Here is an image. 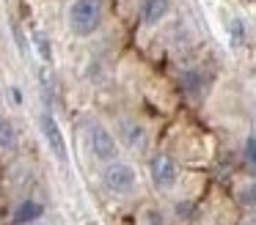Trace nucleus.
Here are the masks:
<instances>
[{
    "label": "nucleus",
    "mask_w": 256,
    "mask_h": 225,
    "mask_svg": "<svg viewBox=\"0 0 256 225\" xmlns=\"http://www.w3.org/2000/svg\"><path fill=\"white\" fill-rule=\"evenodd\" d=\"M168 8H171L168 0H144V5H140V19L146 25H157L168 14Z\"/></svg>",
    "instance_id": "7"
},
{
    "label": "nucleus",
    "mask_w": 256,
    "mask_h": 225,
    "mask_svg": "<svg viewBox=\"0 0 256 225\" xmlns=\"http://www.w3.org/2000/svg\"><path fill=\"white\" fill-rule=\"evenodd\" d=\"M240 203L242 206H256V181H250V184H245L242 190H240Z\"/></svg>",
    "instance_id": "9"
},
{
    "label": "nucleus",
    "mask_w": 256,
    "mask_h": 225,
    "mask_svg": "<svg viewBox=\"0 0 256 225\" xmlns=\"http://www.w3.org/2000/svg\"><path fill=\"white\" fill-rule=\"evenodd\" d=\"M149 173H152V181H154L160 190H171L179 179V168L168 154H154L149 159Z\"/></svg>",
    "instance_id": "3"
},
{
    "label": "nucleus",
    "mask_w": 256,
    "mask_h": 225,
    "mask_svg": "<svg viewBox=\"0 0 256 225\" xmlns=\"http://www.w3.org/2000/svg\"><path fill=\"white\" fill-rule=\"evenodd\" d=\"M39 129H42V135H44L47 148L52 151V157L64 162V159H66V140H64V129L58 126V121L52 118L50 113H42L39 115Z\"/></svg>",
    "instance_id": "5"
},
{
    "label": "nucleus",
    "mask_w": 256,
    "mask_h": 225,
    "mask_svg": "<svg viewBox=\"0 0 256 225\" xmlns=\"http://www.w3.org/2000/svg\"><path fill=\"white\" fill-rule=\"evenodd\" d=\"M30 225H44V223H42V220H39V223H30Z\"/></svg>",
    "instance_id": "13"
},
{
    "label": "nucleus",
    "mask_w": 256,
    "mask_h": 225,
    "mask_svg": "<svg viewBox=\"0 0 256 225\" xmlns=\"http://www.w3.org/2000/svg\"><path fill=\"white\" fill-rule=\"evenodd\" d=\"M124 135H127V143H132V146H144V140H146V132L140 126H127Z\"/></svg>",
    "instance_id": "11"
},
{
    "label": "nucleus",
    "mask_w": 256,
    "mask_h": 225,
    "mask_svg": "<svg viewBox=\"0 0 256 225\" xmlns=\"http://www.w3.org/2000/svg\"><path fill=\"white\" fill-rule=\"evenodd\" d=\"M102 181H105V187L110 192H118V195H124V192H130L135 187V181H138V173H135L132 165L127 162H108L105 170H102Z\"/></svg>",
    "instance_id": "2"
},
{
    "label": "nucleus",
    "mask_w": 256,
    "mask_h": 225,
    "mask_svg": "<svg viewBox=\"0 0 256 225\" xmlns=\"http://www.w3.org/2000/svg\"><path fill=\"white\" fill-rule=\"evenodd\" d=\"M88 143H91V151H94V157L102 159V162H113V159L118 157V143H116V137H113L110 132L105 129V126H100V124L91 126Z\"/></svg>",
    "instance_id": "4"
},
{
    "label": "nucleus",
    "mask_w": 256,
    "mask_h": 225,
    "mask_svg": "<svg viewBox=\"0 0 256 225\" xmlns=\"http://www.w3.org/2000/svg\"><path fill=\"white\" fill-rule=\"evenodd\" d=\"M242 225H256V217H250V220H245Z\"/></svg>",
    "instance_id": "12"
},
{
    "label": "nucleus",
    "mask_w": 256,
    "mask_h": 225,
    "mask_svg": "<svg viewBox=\"0 0 256 225\" xmlns=\"http://www.w3.org/2000/svg\"><path fill=\"white\" fill-rule=\"evenodd\" d=\"M44 217V203H39L36 198H25L14 206L12 212V223L14 225H30V223H39Z\"/></svg>",
    "instance_id": "6"
},
{
    "label": "nucleus",
    "mask_w": 256,
    "mask_h": 225,
    "mask_svg": "<svg viewBox=\"0 0 256 225\" xmlns=\"http://www.w3.org/2000/svg\"><path fill=\"white\" fill-rule=\"evenodd\" d=\"M105 19V0H74L69 5V27L74 36H91Z\"/></svg>",
    "instance_id": "1"
},
{
    "label": "nucleus",
    "mask_w": 256,
    "mask_h": 225,
    "mask_svg": "<svg viewBox=\"0 0 256 225\" xmlns=\"http://www.w3.org/2000/svg\"><path fill=\"white\" fill-rule=\"evenodd\" d=\"M17 143H20L17 126H14L8 118H0V148H3V151H14Z\"/></svg>",
    "instance_id": "8"
},
{
    "label": "nucleus",
    "mask_w": 256,
    "mask_h": 225,
    "mask_svg": "<svg viewBox=\"0 0 256 225\" xmlns=\"http://www.w3.org/2000/svg\"><path fill=\"white\" fill-rule=\"evenodd\" d=\"M245 162H248V168L256 173V135H250L248 140H245Z\"/></svg>",
    "instance_id": "10"
}]
</instances>
